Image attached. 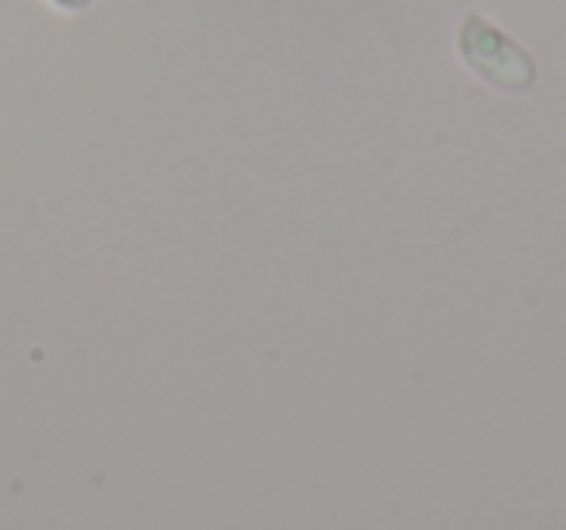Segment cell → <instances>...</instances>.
I'll use <instances>...</instances> for the list:
<instances>
[{"label": "cell", "instance_id": "obj_1", "mask_svg": "<svg viewBox=\"0 0 566 530\" xmlns=\"http://www.w3.org/2000/svg\"><path fill=\"white\" fill-rule=\"evenodd\" d=\"M454 47L465 71H473L485 86L504 89V94H527L535 86V78H539L532 51L520 47L485 12H465L458 20Z\"/></svg>", "mask_w": 566, "mask_h": 530}, {"label": "cell", "instance_id": "obj_2", "mask_svg": "<svg viewBox=\"0 0 566 530\" xmlns=\"http://www.w3.org/2000/svg\"><path fill=\"white\" fill-rule=\"evenodd\" d=\"M51 4H55V9H63V12H86L94 0H51Z\"/></svg>", "mask_w": 566, "mask_h": 530}]
</instances>
